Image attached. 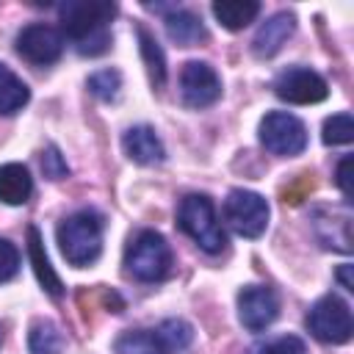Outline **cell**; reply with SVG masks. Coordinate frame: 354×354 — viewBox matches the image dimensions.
Here are the masks:
<instances>
[{
    "instance_id": "obj_14",
    "label": "cell",
    "mask_w": 354,
    "mask_h": 354,
    "mask_svg": "<svg viewBox=\"0 0 354 354\" xmlns=\"http://www.w3.org/2000/svg\"><path fill=\"white\" fill-rule=\"evenodd\" d=\"M166 33H169V39L171 41H177L180 47H194V44H199V41H205V25H202V19L194 14V11H188V8H171L169 14H166Z\"/></svg>"
},
{
    "instance_id": "obj_3",
    "label": "cell",
    "mask_w": 354,
    "mask_h": 354,
    "mask_svg": "<svg viewBox=\"0 0 354 354\" xmlns=\"http://www.w3.org/2000/svg\"><path fill=\"white\" fill-rule=\"evenodd\" d=\"M177 224L207 254H218L227 246V235L216 218V207H213L210 196H205V194H188L180 199Z\"/></svg>"
},
{
    "instance_id": "obj_6",
    "label": "cell",
    "mask_w": 354,
    "mask_h": 354,
    "mask_svg": "<svg viewBox=\"0 0 354 354\" xmlns=\"http://www.w3.org/2000/svg\"><path fill=\"white\" fill-rule=\"evenodd\" d=\"M224 221L241 238H260L268 227V202L246 188H235L224 199Z\"/></svg>"
},
{
    "instance_id": "obj_21",
    "label": "cell",
    "mask_w": 354,
    "mask_h": 354,
    "mask_svg": "<svg viewBox=\"0 0 354 354\" xmlns=\"http://www.w3.org/2000/svg\"><path fill=\"white\" fill-rule=\"evenodd\" d=\"M138 39H141V55H144L147 69H149V80H152V86L160 88L166 83V58H163V50L158 47V41L144 28H138Z\"/></svg>"
},
{
    "instance_id": "obj_20",
    "label": "cell",
    "mask_w": 354,
    "mask_h": 354,
    "mask_svg": "<svg viewBox=\"0 0 354 354\" xmlns=\"http://www.w3.org/2000/svg\"><path fill=\"white\" fill-rule=\"evenodd\" d=\"M64 346H66V340L53 321H36L30 326V335H28L30 354H61Z\"/></svg>"
},
{
    "instance_id": "obj_16",
    "label": "cell",
    "mask_w": 354,
    "mask_h": 354,
    "mask_svg": "<svg viewBox=\"0 0 354 354\" xmlns=\"http://www.w3.org/2000/svg\"><path fill=\"white\" fill-rule=\"evenodd\" d=\"M33 194L30 171L22 163H3L0 166V202L6 205H25Z\"/></svg>"
},
{
    "instance_id": "obj_23",
    "label": "cell",
    "mask_w": 354,
    "mask_h": 354,
    "mask_svg": "<svg viewBox=\"0 0 354 354\" xmlns=\"http://www.w3.org/2000/svg\"><path fill=\"white\" fill-rule=\"evenodd\" d=\"M86 86H88V91H91L97 100L111 102V100H116V97H119V88H122V75H119L116 69H100V72L88 75Z\"/></svg>"
},
{
    "instance_id": "obj_11",
    "label": "cell",
    "mask_w": 354,
    "mask_h": 354,
    "mask_svg": "<svg viewBox=\"0 0 354 354\" xmlns=\"http://www.w3.org/2000/svg\"><path fill=\"white\" fill-rule=\"evenodd\" d=\"M279 315V299L266 285H246L238 293V318L249 332H263Z\"/></svg>"
},
{
    "instance_id": "obj_7",
    "label": "cell",
    "mask_w": 354,
    "mask_h": 354,
    "mask_svg": "<svg viewBox=\"0 0 354 354\" xmlns=\"http://www.w3.org/2000/svg\"><path fill=\"white\" fill-rule=\"evenodd\" d=\"M260 144L279 158H293L307 147V127L288 111H271L260 122Z\"/></svg>"
},
{
    "instance_id": "obj_19",
    "label": "cell",
    "mask_w": 354,
    "mask_h": 354,
    "mask_svg": "<svg viewBox=\"0 0 354 354\" xmlns=\"http://www.w3.org/2000/svg\"><path fill=\"white\" fill-rule=\"evenodd\" d=\"M152 332H155V337H158L163 354H180V351H185V348L191 346V340H194V329H191V324L183 321V318H166V321H160Z\"/></svg>"
},
{
    "instance_id": "obj_12",
    "label": "cell",
    "mask_w": 354,
    "mask_h": 354,
    "mask_svg": "<svg viewBox=\"0 0 354 354\" xmlns=\"http://www.w3.org/2000/svg\"><path fill=\"white\" fill-rule=\"evenodd\" d=\"M122 149L138 166H155V163H160L166 158V147H163L160 136L149 124L127 127L124 136H122Z\"/></svg>"
},
{
    "instance_id": "obj_5",
    "label": "cell",
    "mask_w": 354,
    "mask_h": 354,
    "mask_svg": "<svg viewBox=\"0 0 354 354\" xmlns=\"http://www.w3.org/2000/svg\"><path fill=\"white\" fill-rule=\"evenodd\" d=\"M307 329L321 343H332V346L348 343L351 332H354V318H351L348 304L332 293L318 299L307 313Z\"/></svg>"
},
{
    "instance_id": "obj_28",
    "label": "cell",
    "mask_w": 354,
    "mask_h": 354,
    "mask_svg": "<svg viewBox=\"0 0 354 354\" xmlns=\"http://www.w3.org/2000/svg\"><path fill=\"white\" fill-rule=\"evenodd\" d=\"M335 183L343 194L346 202H351V155H343L337 160V169H335Z\"/></svg>"
},
{
    "instance_id": "obj_18",
    "label": "cell",
    "mask_w": 354,
    "mask_h": 354,
    "mask_svg": "<svg viewBox=\"0 0 354 354\" xmlns=\"http://www.w3.org/2000/svg\"><path fill=\"white\" fill-rule=\"evenodd\" d=\"M30 100V88L22 83L19 75H14L6 64H0V113L11 116L17 111H22Z\"/></svg>"
},
{
    "instance_id": "obj_10",
    "label": "cell",
    "mask_w": 354,
    "mask_h": 354,
    "mask_svg": "<svg viewBox=\"0 0 354 354\" xmlns=\"http://www.w3.org/2000/svg\"><path fill=\"white\" fill-rule=\"evenodd\" d=\"M17 53L36 66H50L64 53V33L55 30L53 25H41V22L25 25L17 33Z\"/></svg>"
},
{
    "instance_id": "obj_2",
    "label": "cell",
    "mask_w": 354,
    "mask_h": 354,
    "mask_svg": "<svg viewBox=\"0 0 354 354\" xmlns=\"http://www.w3.org/2000/svg\"><path fill=\"white\" fill-rule=\"evenodd\" d=\"M102 232H105L102 213L94 207H80L58 224L55 235H58V246L66 263L75 268H86L102 252Z\"/></svg>"
},
{
    "instance_id": "obj_29",
    "label": "cell",
    "mask_w": 354,
    "mask_h": 354,
    "mask_svg": "<svg viewBox=\"0 0 354 354\" xmlns=\"http://www.w3.org/2000/svg\"><path fill=\"white\" fill-rule=\"evenodd\" d=\"M313 191V177L310 174H301V180L293 185V188H285V202H299L304 194Z\"/></svg>"
},
{
    "instance_id": "obj_30",
    "label": "cell",
    "mask_w": 354,
    "mask_h": 354,
    "mask_svg": "<svg viewBox=\"0 0 354 354\" xmlns=\"http://www.w3.org/2000/svg\"><path fill=\"white\" fill-rule=\"evenodd\" d=\"M351 268L354 266H348V263H343L340 268H337V282L346 288V290H354V279H351Z\"/></svg>"
},
{
    "instance_id": "obj_31",
    "label": "cell",
    "mask_w": 354,
    "mask_h": 354,
    "mask_svg": "<svg viewBox=\"0 0 354 354\" xmlns=\"http://www.w3.org/2000/svg\"><path fill=\"white\" fill-rule=\"evenodd\" d=\"M0 346H3V332H0Z\"/></svg>"
},
{
    "instance_id": "obj_13",
    "label": "cell",
    "mask_w": 354,
    "mask_h": 354,
    "mask_svg": "<svg viewBox=\"0 0 354 354\" xmlns=\"http://www.w3.org/2000/svg\"><path fill=\"white\" fill-rule=\"evenodd\" d=\"M293 30H296V17H293L290 11H279V14L268 17V19L257 28V33H254L252 53H254L257 58H271V55H277V53L282 50V44L293 36Z\"/></svg>"
},
{
    "instance_id": "obj_24",
    "label": "cell",
    "mask_w": 354,
    "mask_h": 354,
    "mask_svg": "<svg viewBox=\"0 0 354 354\" xmlns=\"http://www.w3.org/2000/svg\"><path fill=\"white\" fill-rule=\"evenodd\" d=\"M324 144L337 147V144H348L354 138V119L351 113H335L324 122Z\"/></svg>"
},
{
    "instance_id": "obj_22",
    "label": "cell",
    "mask_w": 354,
    "mask_h": 354,
    "mask_svg": "<svg viewBox=\"0 0 354 354\" xmlns=\"http://www.w3.org/2000/svg\"><path fill=\"white\" fill-rule=\"evenodd\" d=\"M116 354H163L160 343L155 337L152 329H136V332H124L116 340Z\"/></svg>"
},
{
    "instance_id": "obj_15",
    "label": "cell",
    "mask_w": 354,
    "mask_h": 354,
    "mask_svg": "<svg viewBox=\"0 0 354 354\" xmlns=\"http://www.w3.org/2000/svg\"><path fill=\"white\" fill-rule=\"evenodd\" d=\"M28 254H30V266H33V271H36L39 285H41L53 299H58V296L64 293V285H61L58 274H55L53 266H50V257H47V252H44V243H41V235H39L36 227H28Z\"/></svg>"
},
{
    "instance_id": "obj_17",
    "label": "cell",
    "mask_w": 354,
    "mask_h": 354,
    "mask_svg": "<svg viewBox=\"0 0 354 354\" xmlns=\"http://www.w3.org/2000/svg\"><path fill=\"white\" fill-rule=\"evenodd\" d=\"M260 14L257 0H216L213 3V17L227 28V30H241L249 22H254Z\"/></svg>"
},
{
    "instance_id": "obj_4",
    "label": "cell",
    "mask_w": 354,
    "mask_h": 354,
    "mask_svg": "<svg viewBox=\"0 0 354 354\" xmlns=\"http://www.w3.org/2000/svg\"><path fill=\"white\" fill-rule=\"evenodd\" d=\"M171 268V249L166 238L155 230H141L127 252H124V271L138 282H160Z\"/></svg>"
},
{
    "instance_id": "obj_9",
    "label": "cell",
    "mask_w": 354,
    "mask_h": 354,
    "mask_svg": "<svg viewBox=\"0 0 354 354\" xmlns=\"http://www.w3.org/2000/svg\"><path fill=\"white\" fill-rule=\"evenodd\" d=\"M221 97V77L205 61H188L180 72V100L185 108H210Z\"/></svg>"
},
{
    "instance_id": "obj_1",
    "label": "cell",
    "mask_w": 354,
    "mask_h": 354,
    "mask_svg": "<svg viewBox=\"0 0 354 354\" xmlns=\"http://www.w3.org/2000/svg\"><path fill=\"white\" fill-rule=\"evenodd\" d=\"M116 6L108 0H66L58 6L64 36L86 58H97L111 47V19Z\"/></svg>"
},
{
    "instance_id": "obj_27",
    "label": "cell",
    "mask_w": 354,
    "mask_h": 354,
    "mask_svg": "<svg viewBox=\"0 0 354 354\" xmlns=\"http://www.w3.org/2000/svg\"><path fill=\"white\" fill-rule=\"evenodd\" d=\"M41 171H44V177H50V180H64V177L69 174V166H66V160L61 158L58 147H47V149L41 152Z\"/></svg>"
},
{
    "instance_id": "obj_26",
    "label": "cell",
    "mask_w": 354,
    "mask_h": 354,
    "mask_svg": "<svg viewBox=\"0 0 354 354\" xmlns=\"http://www.w3.org/2000/svg\"><path fill=\"white\" fill-rule=\"evenodd\" d=\"M17 271H19V249L8 238H0V282L14 279Z\"/></svg>"
},
{
    "instance_id": "obj_8",
    "label": "cell",
    "mask_w": 354,
    "mask_h": 354,
    "mask_svg": "<svg viewBox=\"0 0 354 354\" xmlns=\"http://www.w3.org/2000/svg\"><path fill=\"white\" fill-rule=\"evenodd\" d=\"M274 94L288 105H315L329 94L326 80L310 66H288L274 80Z\"/></svg>"
},
{
    "instance_id": "obj_25",
    "label": "cell",
    "mask_w": 354,
    "mask_h": 354,
    "mask_svg": "<svg viewBox=\"0 0 354 354\" xmlns=\"http://www.w3.org/2000/svg\"><path fill=\"white\" fill-rule=\"evenodd\" d=\"M254 354H307V346L296 335H279L254 346Z\"/></svg>"
}]
</instances>
